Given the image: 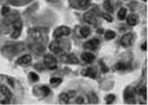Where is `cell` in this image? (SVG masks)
I'll return each mask as SVG.
<instances>
[{
  "instance_id": "14",
  "label": "cell",
  "mask_w": 148,
  "mask_h": 105,
  "mask_svg": "<svg viewBox=\"0 0 148 105\" xmlns=\"http://www.w3.org/2000/svg\"><path fill=\"white\" fill-rule=\"evenodd\" d=\"M127 23L128 25L132 26V27H134L138 24V17L135 13H131L128 18H127Z\"/></svg>"
},
{
  "instance_id": "27",
  "label": "cell",
  "mask_w": 148,
  "mask_h": 105,
  "mask_svg": "<svg viewBox=\"0 0 148 105\" xmlns=\"http://www.w3.org/2000/svg\"><path fill=\"white\" fill-rule=\"evenodd\" d=\"M116 99V96L114 95H109L105 97V100H106V103L110 104V103H112Z\"/></svg>"
},
{
  "instance_id": "34",
  "label": "cell",
  "mask_w": 148,
  "mask_h": 105,
  "mask_svg": "<svg viewBox=\"0 0 148 105\" xmlns=\"http://www.w3.org/2000/svg\"><path fill=\"white\" fill-rule=\"evenodd\" d=\"M143 1H146V0H143Z\"/></svg>"
},
{
  "instance_id": "17",
  "label": "cell",
  "mask_w": 148,
  "mask_h": 105,
  "mask_svg": "<svg viewBox=\"0 0 148 105\" xmlns=\"http://www.w3.org/2000/svg\"><path fill=\"white\" fill-rule=\"evenodd\" d=\"M80 34H81L82 37H83V38L88 37V35H90V28H88V27H83V28L81 29Z\"/></svg>"
},
{
  "instance_id": "22",
  "label": "cell",
  "mask_w": 148,
  "mask_h": 105,
  "mask_svg": "<svg viewBox=\"0 0 148 105\" xmlns=\"http://www.w3.org/2000/svg\"><path fill=\"white\" fill-rule=\"evenodd\" d=\"M62 81V79L58 78V77H53V78H52L51 80H50V83L53 84V85H56V86H58L59 84H61Z\"/></svg>"
},
{
  "instance_id": "33",
  "label": "cell",
  "mask_w": 148,
  "mask_h": 105,
  "mask_svg": "<svg viewBox=\"0 0 148 105\" xmlns=\"http://www.w3.org/2000/svg\"><path fill=\"white\" fill-rule=\"evenodd\" d=\"M142 49H143V50H145V49H146V42H144V43H143Z\"/></svg>"
},
{
  "instance_id": "15",
  "label": "cell",
  "mask_w": 148,
  "mask_h": 105,
  "mask_svg": "<svg viewBox=\"0 0 148 105\" xmlns=\"http://www.w3.org/2000/svg\"><path fill=\"white\" fill-rule=\"evenodd\" d=\"M0 91L2 92V94L5 95V97L7 100H10V99L12 98V92L10 91V89H9L7 87H5V86H1V87H0Z\"/></svg>"
},
{
  "instance_id": "12",
  "label": "cell",
  "mask_w": 148,
  "mask_h": 105,
  "mask_svg": "<svg viewBox=\"0 0 148 105\" xmlns=\"http://www.w3.org/2000/svg\"><path fill=\"white\" fill-rule=\"evenodd\" d=\"M82 75L87 76V77H90V78H91V79H95L96 76H97V72H96V71H95L93 68H91V67H88L87 69H85V70H83V71L82 72Z\"/></svg>"
},
{
  "instance_id": "16",
  "label": "cell",
  "mask_w": 148,
  "mask_h": 105,
  "mask_svg": "<svg viewBox=\"0 0 148 105\" xmlns=\"http://www.w3.org/2000/svg\"><path fill=\"white\" fill-rule=\"evenodd\" d=\"M59 99H60V102H62V103H68L69 102L70 97H69V94H67V93H62L60 95V96H59Z\"/></svg>"
},
{
  "instance_id": "13",
  "label": "cell",
  "mask_w": 148,
  "mask_h": 105,
  "mask_svg": "<svg viewBox=\"0 0 148 105\" xmlns=\"http://www.w3.org/2000/svg\"><path fill=\"white\" fill-rule=\"evenodd\" d=\"M64 61L67 62V63L72 64V65L79 64L78 58H77L74 54H68V55H66V56H65V58H64Z\"/></svg>"
},
{
  "instance_id": "29",
  "label": "cell",
  "mask_w": 148,
  "mask_h": 105,
  "mask_svg": "<svg viewBox=\"0 0 148 105\" xmlns=\"http://www.w3.org/2000/svg\"><path fill=\"white\" fill-rule=\"evenodd\" d=\"M9 12H10V8H9V7L4 6V7L2 8V14H3V15H6Z\"/></svg>"
},
{
  "instance_id": "18",
  "label": "cell",
  "mask_w": 148,
  "mask_h": 105,
  "mask_svg": "<svg viewBox=\"0 0 148 105\" xmlns=\"http://www.w3.org/2000/svg\"><path fill=\"white\" fill-rule=\"evenodd\" d=\"M116 37V33L114 31H111V30H108L105 32L104 34V38L105 40L107 41H110V40H112Z\"/></svg>"
},
{
  "instance_id": "9",
  "label": "cell",
  "mask_w": 148,
  "mask_h": 105,
  "mask_svg": "<svg viewBox=\"0 0 148 105\" xmlns=\"http://www.w3.org/2000/svg\"><path fill=\"white\" fill-rule=\"evenodd\" d=\"M32 62V57L31 55H24L22 57H20L19 58H18L17 60V65H27Z\"/></svg>"
},
{
  "instance_id": "7",
  "label": "cell",
  "mask_w": 148,
  "mask_h": 105,
  "mask_svg": "<svg viewBox=\"0 0 148 105\" xmlns=\"http://www.w3.org/2000/svg\"><path fill=\"white\" fill-rule=\"evenodd\" d=\"M99 40L97 39V38H93V39H90L88 40V42H85V44L83 45V47L86 49H88V50H96L99 45Z\"/></svg>"
},
{
  "instance_id": "3",
  "label": "cell",
  "mask_w": 148,
  "mask_h": 105,
  "mask_svg": "<svg viewBox=\"0 0 148 105\" xmlns=\"http://www.w3.org/2000/svg\"><path fill=\"white\" fill-rule=\"evenodd\" d=\"M124 99L128 103H133L135 102V90L132 87H127L124 92Z\"/></svg>"
},
{
  "instance_id": "28",
  "label": "cell",
  "mask_w": 148,
  "mask_h": 105,
  "mask_svg": "<svg viewBox=\"0 0 148 105\" xmlns=\"http://www.w3.org/2000/svg\"><path fill=\"white\" fill-rule=\"evenodd\" d=\"M139 94L142 95L145 98L146 97V88H145V86H143V87L139 89Z\"/></svg>"
},
{
  "instance_id": "26",
  "label": "cell",
  "mask_w": 148,
  "mask_h": 105,
  "mask_svg": "<svg viewBox=\"0 0 148 105\" xmlns=\"http://www.w3.org/2000/svg\"><path fill=\"white\" fill-rule=\"evenodd\" d=\"M90 102L91 103H97V102H98V98H97V96L96 94L91 93V94L90 95Z\"/></svg>"
},
{
  "instance_id": "4",
  "label": "cell",
  "mask_w": 148,
  "mask_h": 105,
  "mask_svg": "<svg viewBox=\"0 0 148 105\" xmlns=\"http://www.w3.org/2000/svg\"><path fill=\"white\" fill-rule=\"evenodd\" d=\"M46 30L40 28H34L32 29L30 31H29V34L31 35V36L34 39V40H40L41 38H43V36L46 35Z\"/></svg>"
},
{
  "instance_id": "11",
  "label": "cell",
  "mask_w": 148,
  "mask_h": 105,
  "mask_svg": "<svg viewBox=\"0 0 148 105\" xmlns=\"http://www.w3.org/2000/svg\"><path fill=\"white\" fill-rule=\"evenodd\" d=\"M82 59L86 63H92L95 60V56L90 52H84L82 54Z\"/></svg>"
},
{
  "instance_id": "20",
  "label": "cell",
  "mask_w": 148,
  "mask_h": 105,
  "mask_svg": "<svg viewBox=\"0 0 148 105\" xmlns=\"http://www.w3.org/2000/svg\"><path fill=\"white\" fill-rule=\"evenodd\" d=\"M103 6L105 8L106 11H108L109 13H113V8H112V6L110 4V0H105L104 3H103Z\"/></svg>"
},
{
  "instance_id": "1",
  "label": "cell",
  "mask_w": 148,
  "mask_h": 105,
  "mask_svg": "<svg viewBox=\"0 0 148 105\" xmlns=\"http://www.w3.org/2000/svg\"><path fill=\"white\" fill-rule=\"evenodd\" d=\"M70 33H71V30L69 27H67V26H61V27H58L54 30L53 36H54V38L59 39L61 37L67 36V35H70Z\"/></svg>"
},
{
  "instance_id": "23",
  "label": "cell",
  "mask_w": 148,
  "mask_h": 105,
  "mask_svg": "<svg viewBox=\"0 0 148 105\" xmlns=\"http://www.w3.org/2000/svg\"><path fill=\"white\" fill-rule=\"evenodd\" d=\"M90 2H91V0H80L79 5L82 8H87L88 6H90Z\"/></svg>"
},
{
  "instance_id": "25",
  "label": "cell",
  "mask_w": 148,
  "mask_h": 105,
  "mask_svg": "<svg viewBox=\"0 0 148 105\" xmlns=\"http://www.w3.org/2000/svg\"><path fill=\"white\" fill-rule=\"evenodd\" d=\"M40 90H41V92H42V94L45 95V96H47V95H48L49 94H50V88H48V87H47V86H42L41 88H40Z\"/></svg>"
},
{
  "instance_id": "24",
  "label": "cell",
  "mask_w": 148,
  "mask_h": 105,
  "mask_svg": "<svg viewBox=\"0 0 148 105\" xmlns=\"http://www.w3.org/2000/svg\"><path fill=\"white\" fill-rule=\"evenodd\" d=\"M29 78H30V79H31V81H34V82H37V81H39V80H40L39 75L36 74L35 72H30V73H29Z\"/></svg>"
},
{
  "instance_id": "30",
  "label": "cell",
  "mask_w": 148,
  "mask_h": 105,
  "mask_svg": "<svg viewBox=\"0 0 148 105\" xmlns=\"http://www.w3.org/2000/svg\"><path fill=\"white\" fill-rule=\"evenodd\" d=\"M76 102H77V103H83V102H84V99H83L82 97H78V98L76 99Z\"/></svg>"
},
{
  "instance_id": "19",
  "label": "cell",
  "mask_w": 148,
  "mask_h": 105,
  "mask_svg": "<svg viewBox=\"0 0 148 105\" xmlns=\"http://www.w3.org/2000/svg\"><path fill=\"white\" fill-rule=\"evenodd\" d=\"M126 14H127V10H126V8L123 7V8H121L119 10V12H118L117 17H118V19H119L123 20V19H125L126 18Z\"/></svg>"
},
{
  "instance_id": "21",
  "label": "cell",
  "mask_w": 148,
  "mask_h": 105,
  "mask_svg": "<svg viewBox=\"0 0 148 105\" xmlns=\"http://www.w3.org/2000/svg\"><path fill=\"white\" fill-rule=\"evenodd\" d=\"M116 69L117 71H125L127 69V65H125V63L123 62H118L116 65Z\"/></svg>"
},
{
  "instance_id": "2",
  "label": "cell",
  "mask_w": 148,
  "mask_h": 105,
  "mask_svg": "<svg viewBox=\"0 0 148 105\" xmlns=\"http://www.w3.org/2000/svg\"><path fill=\"white\" fill-rule=\"evenodd\" d=\"M44 63H45V65L50 70H54L58 67L56 58L53 55H50V54H47L44 57Z\"/></svg>"
},
{
  "instance_id": "10",
  "label": "cell",
  "mask_w": 148,
  "mask_h": 105,
  "mask_svg": "<svg viewBox=\"0 0 148 105\" xmlns=\"http://www.w3.org/2000/svg\"><path fill=\"white\" fill-rule=\"evenodd\" d=\"M83 19L87 23H88L90 25H97V23L96 17L91 13H86L83 16Z\"/></svg>"
},
{
  "instance_id": "31",
  "label": "cell",
  "mask_w": 148,
  "mask_h": 105,
  "mask_svg": "<svg viewBox=\"0 0 148 105\" xmlns=\"http://www.w3.org/2000/svg\"><path fill=\"white\" fill-rule=\"evenodd\" d=\"M101 65H102V71H103V72H108V68H107L106 66H104V65H103V63H101Z\"/></svg>"
},
{
  "instance_id": "32",
  "label": "cell",
  "mask_w": 148,
  "mask_h": 105,
  "mask_svg": "<svg viewBox=\"0 0 148 105\" xmlns=\"http://www.w3.org/2000/svg\"><path fill=\"white\" fill-rule=\"evenodd\" d=\"M103 17L105 19H107L108 21H111V20H112V19H111L110 17H109L108 15H103Z\"/></svg>"
},
{
  "instance_id": "6",
  "label": "cell",
  "mask_w": 148,
  "mask_h": 105,
  "mask_svg": "<svg viewBox=\"0 0 148 105\" xmlns=\"http://www.w3.org/2000/svg\"><path fill=\"white\" fill-rule=\"evenodd\" d=\"M132 42H133V35L132 33H127L124 35L123 37L121 38L120 44L124 48H128L132 44Z\"/></svg>"
},
{
  "instance_id": "5",
  "label": "cell",
  "mask_w": 148,
  "mask_h": 105,
  "mask_svg": "<svg viewBox=\"0 0 148 105\" xmlns=\"http://www.w3.org/2000/svg\"><path fill=\"white\" fill-rule=\"evenodd\" d=\"M22 30V21L20 19H17L13 22V31L12 33V37L17 39L21 33Z\"/></svg>"
},
{
  "instance_id": "8",
  "label": "cell",
  "mask_w": 148,
  "mask_h": 105,
  "mask_svg": "<svg viewBox=\"0 0 148 105\" xmlns=\"http://www.w3.org/2000/svg\"><path fill=\"white\" fill-rule=\"evenodd\" d=\"M49 48L53 52V53H60V52L62 51V44L59 41H53L50 44H49Z\"/></svg>"
}]
</instances>
